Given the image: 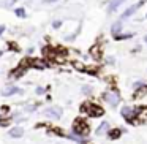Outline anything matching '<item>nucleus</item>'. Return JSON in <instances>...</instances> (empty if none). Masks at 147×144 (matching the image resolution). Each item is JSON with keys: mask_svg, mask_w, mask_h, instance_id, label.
<instances>
[{"mask_svg": "<svg viewBox=\"0 0 147 144\" xmlns=\"http://www.w3.org/2000/svg\"><path fill=\"white\" fill-rule=\"evenodd\" d=\"M81 111H87L89 112V116H92V117H95V116H103V109L100 108V106H93V105H84L82 108H81Z\"/></svg>", "mask_w": 147, "mask_h": 144, "instance_id": "f03ea898", "label": "nucleus"}, {"mask_svg": "<svg viewBox=\"0 0 147 144\" xmlns=\"http://www.w3.org/2000/svg\"><path fill=\"white\" fill-rule=\"evenodd\" d=\"M32 64L35 65L36 68H40V70H43V68H46V67H48V64H46V62H43V60H33Z\"/></svg>", "mask_w": 147, "mask_h": 144, "instance_id": "ddd939ff", "label": "nucleus"}, {"mask_svg": "<svg viewBox=\"0 0 147 144\" xmlns=\"http://www.w3.org/2000/svg\"><path fill=\"white\" fill-rule=\"evenodd\" d=\"M123 2L125 0H111V2H109V13H114Z\"/></svg>", "mask_w": 147, "mask_h": 144, "instance_id": "0eeeda50", "label": "nucleus"}, {"mask_svg": "<svg viewBox=\"0 0 147 144\" xmlns=\"http://www.w3.org/2000/svg\"><path fill=\"white\" fill-rule=\"evenodd\" d=\"M16 14H18V16H21V18H24V16H26V11H24L22 8H18V10H16Z\"/></svg>", "mask_w": 147, "mask_h": 144, "instance_id": "2eb2a0df", "label": "nucleus"}, {"mask_svg": "<svg viewBox=\"0 0 147 144\" xmlns=\"http://www.w3.org/2000/svg\"><path fill=\"white\" fill-rule=\"evenodd\" d=\"M108 128H109V125L106 124V122H103V124L100 125L98 128H96V133H98V135H103V133H105L106 130H108Z\"/></svg>", "mask_w": 147, "mask_h": 144, "instance_id": "f8f14e48", "label": "nucleus"}, {"mask_svg": "<svg viewBox=\"0 0 147 144\" xmlns=\"http://www.w3.org/2000/svg\"><path fill=\"white\" fill-rule=\"evenodd\" d=\"M14 93H21V89H19V87H13V86H10V87H5V89L2 90V95H3V97L14 95Z\"/></svg>", "mask_w": 147, "mask_h": 144, "instance_id": "423d86ee", "label": "nucleus"}, {"mask_svg": "<svg viewBox=\"0 0 147 144\" xmlns=\"http://www.w3.org/2000/svg\"><path fill=\"white\" fill-rule=\"evenodd\" d=\"M46 3H54V2H57V0H45Z\"/></svg>", "mask_w": 147, "mask_h": 144, "instance_id": "f3484780", "label": "nucleus"}, {"mask_svg": "<svg viewBox=\"0 0 147 144\" xmlns=\"http://www.w3.org/2000/svg\"><path fill=\"white\" fill-rule=\"evenodd\" d=\"M142 3H144V2H138L136 5H133V7H130V8H128V10L125 11L123 14H122V19H125V18H130L131 14H134V13H136V11H138V8H139L141 5H142Z\"/></svg>", "mask_w": 147, "mask_h": 144, "instance_id": "39448f33", "label": "nucleus"}, {"mask_svg": "<svg viewBox=\"0 0 147 144\" xmlns=\"http://www.w3.org/2000/svg\"><path fill=\"white\" fill-rule=\"evenodd\" d=\"M122 114L125 116V119H127L128 124H134L133 116H131V109H130V108H122Z\"/></svg>", "mask_w": 147, "mask_h": 144, "instance_id": "1a4fd4ad", "label": "nucleus"}, {"mask_svg": "<svg viewBox=\"0 0 147 144\" xmlns=\"http://www.w3.org/2000/svg\"><path fill=\"white\" fill-rule=\"evenodd\" d=\"M105 100L109 103V105L115 106V105H119V101H120V95H119L117 92H108V93H105Z\"/></svg>", "mask_w": 147, "mask_h": 144, "instance_id": "7ed1b4c3", "label": "nucleus"}, {"mask_svg": "<svg viewBox=\"0 0 147 144\" xmlns=\"http://www.w3.org/2000/svg\"><path fill=\"white\" fill-rule=\"evenodd\" d=\"M3 30H5V27H3V26H0V35L3 33Z\"/></svg>", "mask_w": 147, "mask_h": 144, "instance_id": "a211bd4d", "label": "nucleus"}, {"mask_svg": "<svg viewBox=\"0 0 147 144\" xmlns=\"http://www.w3.org/2000/svg\"><path fill=\"white\" fill-rule=\"evenodd\" d=\"M0 55H2V51H0Z\"/></svg>", "mask_w": 147, "mask_h": 144, "instance_id": "aec40b11", "label": "nucleus"}, {"mask_svg": "<svg viewBox=\"0 0 147 144\" xmlns=\"http://www.w3.org/2000/svg\"><path fill=\"white\" fill-rule=\"evenodd\" d=\"M120 135H122V130H119V128H114V130L109 131V138L111 139H117V138H120Z\"/></svg>", "mask_w": 147, "mask_h": 144, "instance_id": "9d476101", "label": "nucleus"}, {"mask_svg": "<svg viewBox=\"0 0 147 144\" xmlns=\"http://www.w3.org/2000/svg\"><path fill=\"white\" fill-rule=\"evenodd\" d=\"M138 119H141V120H147V108H141L139 111H138Z\"/></svg>", "mask_w": 147, "mask_h": 144, "instance_id": "9b49d317", "label": "nucleus"}, {"mask_svg": "<svg viewBox=\"0 0 147 144\" xmlns=\"http://www.w3.org/2000/svg\"><path fill=\"white\" fill-rule=\"evenodd\" d=\"M22 135H24V130L21 127H14V128L10 130V136L11 138H21Z\"/></svg>", "mask_w": 147, "mask_h": 144, "instance_id": "6e6552de", "label": "nucleus"}, {"mask_svg": "<svg viewBox=\"0 0 147 144\" xmlns=\"http://www.w3.org/2000/svg\"><path fill=\"white\" fill-rule=\"evenodd\" d=\"M46 116H48V117L59 119L62 116V108H59V106H52V108L46 109Z\"/></svg>", "mask_w": 147, "mask_h": 144, "instance_id": "20e7f679", "label": "nucleus"}, {"mask_svg": "<svg viewBox=\"0 0 147 144\" xmlns=\"http://www.w3.org/2000/svg\"><path fill=\"white\" fill-rule=\"evenodd\" d=\"M52 26H54V29H59V27H60V21H55Z\"/></svg>", "mask_w": 147, "mask_h": 144, "instance_id": "dca6fc26", "label": "nucleus"}, {"mask_svg": "<svg viewBox=\"0 0 147 144\" xmlns=\"http://www.w3.org/2000/svg\"><path fill=\"white\" fill-rule=\"evenodd\" d=\"M146 43H147V37H146Z\"/></svg>", "mask_w": 147, "mask_h": 144, "instance_id": "6ab92c4d", "label": "nucleus"}, {"mask_svg": "<svg viewBox=\"0 0 147 144\" xmlns=\"http://www.w3.org/2000/svg\"><path fill=\"white\" fill-rule=\"evenodd\" d=\"M87 133H89V127L84 124V120L78 119L73 125V135L76 138H84V136H87Z\"/></svg>", "mask_w": 147, "mask_h": 144, "instance_id": "f257e3e1", "label": "nucleus"}, {"mask_svg": "<svg viewBox=\"0 0 147 144\" xmlns=\"http://www.w3.org/2000/svg\"><path fill=\"white\" fill-rule=\"evenodd\" d=\"M120 29H122V22H115L114 26H112V33L117 35V33L120 32Z\"/></svg>", "mask_w": 147, "mask_h": 144, "instance_id": "4468645a", "label": "nucleus"}]
</instances>
